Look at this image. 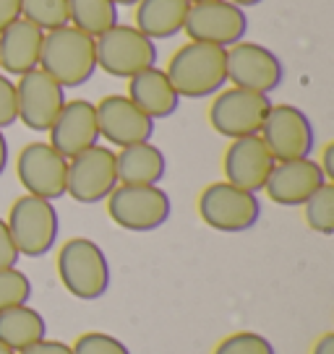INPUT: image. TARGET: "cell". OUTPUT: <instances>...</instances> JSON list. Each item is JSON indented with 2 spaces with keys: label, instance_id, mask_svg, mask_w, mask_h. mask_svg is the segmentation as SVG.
Segmentation results:
<instances>
[{
  "label": "cell",
  "instance_id": "obj_1",
  "mask_svg": "<svg viewBox=\"0 0 334 354\" xmlns=\"http://www.w3.org/2000/svg\"><path fill=\"white\" fill-rule=\"evenodd\" d=\"M225 57H227V47L188 39V44H183L173 53L165 73L173 88L178 91V97L204 100V97L222 91V86L227 84Z\"/></svg>",
  "mask_w": 334,
  "mask_h": 354
},
{
  "label": "cell",
  "instance_id": "obj_2",
  "mask_svg": "<svg viewBox=\"0 0 334 354\" xmlns=\"http://www.w3.org/2000/svg\"><path fill=\"white\" fill-rule=\"evenodd\" d=\"M39 68L53 76L63 88L84 86L97 71L94 37L84 34L76 26H60L45 32Z\"/></svg>",
  "mask_w": 334,
  "mask_h": 354
},
{
  "label": "cell",
  "instance_id": "obj_3",
  "mask_svg": "<svg viewBox=\"0 0 334 354\" xmlns=\"http://www.w3.org/2000/svg\"><path fill=\"white\" fill-rule=\"evenodd\" d=\"M58 277L68 295L84 302L105 297L110 289V263L100 245L89 237H71L58 250Z\"/></svg>",
  "mask_w": 334,
  "mask_h": 354
},
{
  "label": "cell",
  "instance_id": "obj_4",
  "mask_svg": "<svg viewBox=\"0 0 334 354\" xmlns=\"http://www.w3.org/2000/svg\"><path fill=\"white\" fill-rule=\"evenodd\" d=\"M6 224L19 255H26V258H39L50 253L60 232V219L53 201L37 198L29 193L13 201Z\"/></svg>",
  "mask_w": 334,
  "mask_h": 354
},
{
  "label": "cell",
  "instance_id": "obj_5",
  "mask_svg": "<svg viewBox=\"0 0 334 354\" xmlns=\"http://www.w3.org/2000/svg\"><path fill=\"white\" fill-rule=\"evenodd\" d=\"M97 68L115 78H131L157 63V44L131 24H115L94 37Z\"/></svg>",
  "mask_w": 334,
  "mask_h": 354
},
{
  "label": "cell",
  "instance_id": "obj_6",
  "mask_svg": "<svg viewBox=\"0 0 334 354\" xmlns=\"http://www.w3.org/2000/svg\"><path fill=\"white\" fill-rule=\"evenodd\" d=\"M110 219L128 232H152L173 214L170 196L159 185H118L107 196Z\"/></svg>",
  "mask_w": 334,
  "mask_h": 354
},
{
  "label": "cell",
  "instance_id": "obj_7",
  "mask_svg": "<svg viewBox=\"0 0 334 354\" xmlns=\"http://www.w3.org/2000/svg\"><path fill=\"white\" fill-rule=\"evenodd\" d=\"M199 216L206 227H212L217 232H248L261 216V203L256 193L235 188L227 180H222L201 190Z\"/></svg>",
  "mask_w": 334,
  "mask_h": 354
},
{
  "label": "cell",
  "instance_id": "obj_8",
  "mask_svg": "<svg viewBox=\"0 0 334 354\" xmlns=\"http://www.w3.org/2000/svg\"><path fill=\"white\" fill-rule=\"evenodd\" d=\"M269 107H272V100L267 94L230 86L217 91V100L209 107V122L214 131L230 141L245 138V136H258L261 125L267 120Z\"/></svg>",
  "mask_w": 334,
  "mask_h": 354
},
{
  "label": "cell",
  "instance_id": "obj_9",
  "mask_svg": "<svg viewBox=\"0 0 334 354\" xmlns=\"http://www.w3.org/2000/svg\"><path fill=\"white\" fill-rule=\"evenodd\" d=\"M258 136L272 151L274 162L306 159L311 156L316 144V133L308 115L295 104H272Z\"/></svg>",
  "mask_w": 334,
  "mask_h": 354
},
{
  "label": "cell",
  "instance_id": "obj_10",
  "mask_svg": "<svg viewBox=\"0 0 334 354\" xmlns=\"http://www.w3.org/2000/svg\"><path fill=\"white\" fill-rule=\"evenodd\" d=\"M118 188V169H115V151L107 146H91L87 151L68 159L66 196L78 203H102L112 190Z\"/></svg>",
  "mask_w": 334,
  "mask_h": 354
},
{
  "label": "cell",
  "instance_id": "obj_11",
  "mask_svg": "<svg viewBox=\"0 0 334 354\" xmlns=\"http://www.w3.org/2000/svg\"><path fill=\"white\" fill-rule=\"evenodd\" d=\"M227 81L238 88H248L256 94H272L285 78V66L269 47L258 42L240 39L227 47Z\"/></svg>",
  "mask_w": 334,
  "mask_h": 354
},
{
  "label": "cell",
  "instance_id": "obj_12",
  "mask_svg": "<svg viewBox=\"0 0 334 354\" xmlns=\"http://www.w3.org/2000/svg\"><path fill=\"white\" fill-rule=\"evenodd\" d=\"M183 32L191 42H206L217 47H230L240 42L248 32V16L240 6L230 0H209V3H191Z\"/></svg>",
  "mask_w": 334,
  "mask_h": 354
},
{
  "label": "cell",
  "instance_id": "obj_13",
  "mask_svg": "<svg viewBox=\"0 0 334 354\" xmlns=\"http://www.w3.org/2000/svg\"><path fill=\"white\" fill-rule=\"evenodd\" d=\"M16 175L29 196L58 201L66 196L68 159L58 154L47 141H32L16 159Z\"/></svg>",
  "mask_w": 334,
  "mask_h": 354
},
{
  "label": "cell",
  "instance_id": "obj_14",
  "mask_svg": "<svg viewBox=\"0 0 334 354\" xmlns=\"http://www.w3.org/2000/svg\"><path fill=\"white\" fill-rule=\"evenodd\" d=\"M66 102V88L53 76H47L42 68H34L29 73L19 76L16 107H19V120L29 131H50V125L55 122L58 112L63 110Z\"/></svg>",
  "mask_w": 334,
  "mask_h": 354
},
{
  "label": "cell",
  "instance_id": "obj_15",
  "mask_svg": "<svg viewBox=\"0 0 334 354\" xmlns=\"http://www.w3.org/2000/svg\"><path fill=\"white\" fill-rule=\"evenodd\" d=\"M97 107V125H100V138L107 144L118 146H134L144 144L155 133V120L136 107L125 94H110L105 97Z\"/></svg>",
  "mask_w": 334,
  "mask_h": 354
},
{
  "label": "cell",
  "instance_id": "obj_16",
  "mask_svg": "<svg viewBox=\"0 0 334 354\" xmlns=\"http://www.w3.org/2000/svg\"><path fill=\"white\" fill-rule=\"evenodd\" d=\"M274 165L277 162L267 149V144L261 141V136H245V138L230 141L222 159L225 180L235 188L248 190V193L264 190Z\"/></svg>",
  "mask_w": 334,
  "mask_h": 354
},
{
  "label": "cell",
  "instance_id": "obj_17",
  "mask_svg": "<svg viewBox=\"0 0 334 354\" xmlns=\"http://www.w3.org/2000/svg\"><path fill=\"white\" fill-rule=\"evenodd\" d=\"M47 144L66 159L87 151L100 144V125H97V107L89 100H71L58 112L55 122L50 125Z\"/></svg>",
  "mask_w": 334,
  "mask_h": 354
},
{
  "label": "cell",
  "instance_id": "obj_18",
  "mask_svg": "<svg viewBox=\"0 0 334 354\" xmlns=\"http://www.w3.org/2000/svg\"><path fill=\"white\" fill-rule=\"evenodd\" d=\"M324 183H326V177H324L319 162L311 159V156H306V159L277 162L264 190L272 198V203H279V206H303L316 190L322 188Z\"/></svg>",
  "mask_w": 334,
  "mask_h": 354
},
{
  "label": "cell",
  "instance_id": "obj_19",
  "mask_svg": "<svg viewBox=\"0 0 334 354\" xmlns=\"http://www.w3.org/2000/svg\"><path fill=\"white\" fill-rule=\"evenodd\" d=\"M45 32L26 19H16L0 32V68L8 76H24L39 68Z\"/></svg>",
  "mask_w": 334,
  "mask_h": 354
},
{
  "label": "cell",
  "instance_id": "obj_20",
  "mask_svg": "<svg viewBox=\"0 0 334 354\" xmlns=\"http://www.w3.org/2000/svg\"><path fill=\"white\" fill-rule=\"evenodd\" d=\"M125 97L141 112H146L152 120L170 118L180 104L178 91L173 88L165 71L157 66L146 68V71L128 78V94Z\"/></svg>",
  "mask_w": 334,
  "mask_h": 354
},
{
  "label": "cell",
  "instance_id": "obj_21",
  "mask_svg": "<svg viewBox=\"0 0 334 354\" xmlns=\"http://www.w3.org/2000/svg\"><path fill=\"white\" fill-rule=\"evenodd\" d=\"M118 185H159L167 175V159L152 141L123 146L115 154Z\"/></svg>",
  "mask_w": 334,
  "mask_h": 354
},
{
  "label": "cell",
  "instance_id": "obj_22",
  "mask_svg": "<svg viewBox=\"0 0 334 354\" xmlns=\"http://www.w3.org/2000/svg\"><path fill=\"white\" fill-rule=\"evenodd\" d=\"M188 0H139L136 3V29L149 39H170L183 32L188 16Z\"/></svg>",
  "mask_w": 334,
  "mask_h": 354
},
{
  "label": "cell",
  "instance_id": "obj_23",
  "mask_svg": "<svg viewBox=\"0 0 334 354\" xmlns=\"http://www.w3.org/2000/svg\"><path fill=\"white\" fill-rule=\"evenodd\" d=\"M42 339H47V321L39 310L19 305V308H8L0 313V344L3 346L19 354Z\"/></svg>",
  "mask_w": 334,
  "mask_h": 354
},
{
  "label": "cell",
  "instance_id": "obj_24",
  "mask_svg": "<svg viewBox=\"0 0 334 354\" xmlns=\"http://www.w3.org/2000/svg\"><path fill=\"white\" fill-rule=\"evenodd\" d=\"M68 24L100 37L118 24V6L112 0H68Z\"/></svg>",
  "mask_w": 334,
  "mask_h": 354
},
{
  "label": "cell",
  "instance_id": "obj_25",
  "mask_svg": "<svg viewBox=\"0 0 334 354\" xmlns=\"http://www.w3.org/2000/svg\"><path fill=\"white\" fill-rule=\"evenodd\" d=\"M306 224L319 234H334V183H324L311 198L303 203Z\"/></svg>",
  "mask_w": 334,
  "mask_h": 354
},
{
  "label": "cell",
  "instance_id": "obj_26",
  "mask_svg": "<svg viewBox=\"0 0 334 354\" xmlns=\"http://www.w3.org/2000/svg\"><path fill=\"white\" fill-rule=\"evenodd\" d=\"M21 19L42 32L68 26V0H21Z\"/></svg>",
  "mask_w": 334,
  "mask_h": 354
},
{
  "label": "cell",
  "instance_id": "obj_27",
  "mask_svg": "<svg viewBox=\"0 0 334 354\" xmlns=\"http://www.w3.org/2000/svg\"><path fill=\"white\" fill-rule=\"evenodd\" d=\"M32 297V281L21 268H0V313L26 305Z\"/></svg>",
  "mask_w": 334,
  "mask_h": 354
},
{
  "label": "cell",
  "instance_id": "obj_28",
  "mask_svg": "<svg viewBox=\"0 0 334 354\" xmlns=\"http://www.w3.org/2000/svg\"><path fill=\"white\" fill-rule=\"evenodd\" d=\"M214 354H277L267 336L254 331L230 333L227 339L214 346Z\"/></svg>",
  "mask_w": 334,
  "mask_h": 354
},
{
  "label": "cell",
  "instance_id": "obj_29",
  "mask_svg": "<svg viewBox=\"0 0 334 354\" xmlns=\"http://www.w3.org/2000/svg\"><path fill=\"white\" fill-rule=\"evenodd\" d=\"M73 354H131V349L115 339L110 333H102V331H89V333H81L73 346H71Z\"/></svg>",
  "mask_w": 334,
  "mask_h": 354
},
{
  "label": "cell",
  "instance_id": "obj_30",
  "mask_svg": "<svg viewBox=\"0 0 334 354\" xmlns=\"http://www.w3.org/2000/svg\"><path fill=\"white\" fill-rule=\"evenodd\" d=\"M19 120L16 107V84L6 73H0V131Z\"/></svg>",
  "mask_w": 334,
  "mask_h": 354
},
{
  "label": "cell",
  "instance_id": "obj_31",
  "mask_svg": "<svg viewBox=\"0 0 334 354\" xmlns=\"http://www.w3.org/2000/svg\"><path fill=\"white\" fill-rule=\"evenodd\" d=\"M19 250H16V243H13L11 232H8V224L6 219H0V268H13L19 263Z\"/></svg>",
  "mask_w": 334,
  "mask_h": 354
},
{
  "label": "cell",
  "instance_id": "obj_32",
  "mask_svg": "<svg viewBox=\"0 0 334 354\" xmlns=\"http://www.w3.org/2000/svg\"><path fill=\"white\" fill-rule=\"evenodd\" d=\"M19 354H73L71 352V346L63 342H55V339H42V342H37L34 346L29 349H24Z\"/></svg>",
  "mask_w": 334,
  "mask_h": 354
},
{
  "label": "cell",
  "instance_id": "obj_33",
  "mask_svg": "<svg viewBox=\"0 0 334 354\" xmlns=\"http://www.w3.org/2000/svg\"><path fill=\"white\" fill-rule=\"evenodd\" d=\"M16 19H21V0H0V32Z\"/></svg>",
  "mask_w": 334,
  "mask_h": 354
},
{
  "label": "cell",
  "instance_id": "obj_34",
  "mask_svg": "<svg viewBox=\"0 0 334 354\" xmlns=\"http://www.w3.org/2000/svg\"><path fill=\"white\" fill-rule=\"evenodd\" d=\"M319 167H322L326 183H334V144L324 146V154H322V162H319Z\"/></svg>",
  "mask_w": 334,
  "mask_h": 354
},
{
  "label": "cell",
  "instance_id": "obj_35",
  "mask_svg": "<svg viewBox=\"0 0 334 354\" xmlns=\"http://www.w3.org/2000/svg\"><path fill=\"white\" fill-rule=\"evenodd\" d=\"M311 354H334V333L332 331L322 333V336L316 339V344H313Z\"/></svg>",
  "mask_w": 334,
  "mask_h": 354
},
{
  "label": "cell",
  "instance_id": "obj_36",
  "mask_svg": "<svg viewBox=\"0 0 334 354\" xmlns=\"http://www.w3.org/2000/svg\"><path fill=\"white\" fill-rule=\"evenodd\" d=\"M6 167H8V141H6V136L0 131V175L6 172Z\"/></svg>",
  "mask_w": 334,
  "mask_h": 354
},
{
  "label": "cell",
  "instance_id": "obj_37",
  "mask_svg": "<svg viewBox=\"0 0 334 354\" xmlns=\"http://www.w3.org/2000/svg\"><path fill=\"white\" fill-rule=\"evenodd\" d=\"M230 3H235V6H240V8H254V6H258L261 0H230Z\"/></svg>",
  "mask_w": 334,
  "mask_h": 354
},
{
  "label": "cell",
  "instance_id": "obj_38",
  "mask_svg": "<svg viewBox=\"0 0 334 354\" xmlns=\"http://www.w3.org/2000/svg\"><path fill=\"white\" fill-rule=\"evenodd\" d=\"M112 3H115V6H136L139 0H112Z\"/></svg>",
  "mask_w": 334,
  "mask_h": 354
},
{
  "label": "cell",
  "instance_id": "obj_39",
  "mask_svg": "<svg viewBox=\"0 0 334 354\" xmlns=\"http://www.w3.org/2000/svg\"><path fill=\"white\" fill-rule=\"evenodd\" d=\"M0 354H16V352H13V349H8V346H3V344H0Z\"/></svg>",
  "mask_w": 334,
  "mask_h": 354
},
{
  "label": "cell",
  "instance_id": "obj_40",
  "mask_svg": "<svg viewBox=\"0 0 334 354\" xmlns=\"http://www.w3.org/2000/svg\"><path fill=\"white\" fill-rule=\"evenodd\" d=\"M188 3H209V0H188Z\"/></svg>",
  "mask_w": 334,
  "mask_h": 354
}]
</instances>
